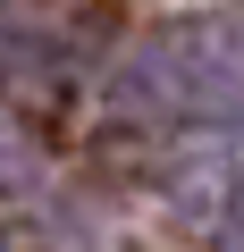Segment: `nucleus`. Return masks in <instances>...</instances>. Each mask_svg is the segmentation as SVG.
<instances>
[{
	"label": "nucleus",
	"mask_w": 244,
	"mask_h": 252,
	"mask_svg": "<svg viewBox=\"0 0 244 252\" xmlns=\"http://www.w3.org/2000/svg\"><path fill=\"white\" fill-rule=\"evenodd\" d=\"M17 177H34V152H26V135L9 118H0V185H17Z\"/></svg>",
	"instance_id": "nucleus-1"
},
{
	"label": "nucleus",
	"mask_w": 244,
	"mask_h": 252,
	"mask_svg": "<svg viewBox=\"0 0 244 252\" xmlns=\"http://www.w3.org/2000/svg\"><path fill=\"white\" fill-rule=\"evenodd\" d=\"M26 9H34V0H0V17H26Z\"/></svg>",
	"instance_id": "nucleus-2"
}]
</instances>
